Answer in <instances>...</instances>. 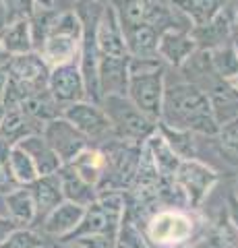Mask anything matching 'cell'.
I'll return each instance as SVG.
<instances>
[{"instance_id": "cell-1", "label": "cell", "mask_w": 238, "mask_h": 248, "mask_svg": "<svg viewBox=\"0 0 238 248\" xmlns=\"http://www.w3.org/2000/svg\"><path fill=\"white\" fill-rule=\"evenodd\" d=\"M159 122L172 128L201 135H218L220 124L213 116L209 95L189 81L166 85Z\"/></svg>"}, {"instance_id": "cell-2", "label": "cell", "mask_w": 238, "mask_h": 248, "mask_svg": "<svg viewBox=\"0 0 238 248\" xmlns=\"http://www.w3.org/2000/svg\"><path fill=\"white\" fill-rule=\"evenodd\" d=\"M166 89V66L158 56H128L127 97L149 118L159 120Z\"/></svg>"}, {"instance_id": "cell-3", "label": "cell", "mask_w": 238, "mask_h": 248, "mask_svg": "<svg viewBox=\"0 0 238 248\" xmlns=\"http://www.w3.org/2000/svg\"><path fill=\"white\" fill-rule=\"evenodd\" d=\"M99 106L104 108L106 116H108L116 139L130 143H143L149 135L156 133L158 120L143 114L127 97V93H106V95H102Z\"/></svg>"}, {"instance_id": "cell-4", "label": "cell", "mask_w": 238, "mask_h": 248, "mask_svg": "<svg viewBox=\"0 0 238 248\" xmlns=\"http://www.w3.org/2000/svg\"><path fill=\"white\" fill-rule=\"evenodd\" d=\"M83 40V21L77 15V11H63L56 15L54 23L46 35V40L40 46L42 58L50 68L64 64V62H73L79 58Z\"/></svg>"}, {"instance_id": "cell-5", "label": "cell", "mask_w": 238, "mask_h": 248, "mask_svg": "<svg viewBox=\"0 0 238 248\" xmlns=\"http://www.w3.org/2000/svg\"><path fill=\"white\" fill-rule=\"evenodd\" d=\"M104 157L106 164L102 170V176H99L95 184L97 195H102V192H122L135 180L141 157V143L114 139L112 143H108Z\"/></svg>"}, {"instance_id": "cell-6", "label": "cell", "mask_w": 238, "mask_h": 248, "mask_svg": "<svg viewBox=\"0 0 238 248\" xmlns=\"http://www.w3.org/2000/svg\"><path fill=\"white\" fill-rule=\"evenodd\" d=\"M127 209V197L125 192H102L91 205L85 207L79 226L73 230L71 236L63 238L64 242H73L83 236H95V234H108L116 236L122 215Z\"/></svg>"}, {"instance_id": "cell-7", "label": "cell", "mask_w": 238, "mask_h": 248, "mask_svg": "<svg viewBox=\"0 0 238 248\" xmlns=\"http://www.w3.org/2000/svg\"><path fill=\"white\" fill-rule=\"evenodd\" d=\"M172 180L184 195V203L189 207H199L205 201V197L211 192L213 186H216L218 174L209 166L190 157V159H180Z\"/></svg>"}, {"instance_id": "cell-8", "label": "cell", "mask_w": 238, "mask_h": 248, "mask_svg": "<svg viewBox=\"0 0 238 248\" xmlns=\"http://www.w3.org/2000/svg\"><path fill=\"white\" fill-rule=\"evenodd\" d=\"M60 116L71 122L77 130H81L89 141H108V137H114L112 124L104 108L91 99H81V102L64 106Z\"/></svg>"}, {"instance_id": "cell-9", "label": "cell", "mask_w": 238, "mask_h": 248, "mask_svg": "<svg viewBox=\"0 0 238 248\" xmlns=\"http://www.w3.org/2000/svg\"><path fill=\"white\" fill-rule=\"evenodd\" d=\"M42 135H44L46 141H48V145L56 151V155L60 157L63 164L73 161L77 155H79L81 151H85L91 145L89 139L83 135L81 130H77L68 120H64L63 116L46 122Z\"/></svg>"}, {"instance_id": "cell-10", "label": "cell", "mask_w": 238, "mask_h": 248, "mask_svg": "<svg viewBox=\"0 0 238 248\" xmlns=\"http://www.w3.org/2000/svg\"><path fill=\"white\" fill-rule=\"evenodd\" d=\"M46 89L50 91V95L63 108L68 104L81 102V99H87L85 83H83L79 62L73 60V62H64V64L52 66Z\"/></svg>"}, {"instance_id": "cell-11", "label": "cell", "mask_w": 238, "mask_h": 248, "mask_svg": "<svg viewBox=\"0 0 238 248\" xmlns=\"http://www.w3.org/2000/svg\"><path fill=\"white\" fill-rule=\"evenodd\" d=\"M234 4L236 0H230L224 9L211 21H207L205 25L190 27V35L197 42V48L211 50L220 44L234 40Z\"/></svg>"}, {"instance_id": "cell-12", "label": "cell", "mask_w": 238, "mask_h": 248, "mask_svg": "<svg viewBox=\"0 0 238 248\" xmlns=\"http://www.w3.org/2000/svg\"><path fill=\"white\" fill-rule=\"evenodd\" d=\"M95 46L99 56H128L125 33H122L120 21L116 17V11L110 2L102 6V13L95 23Z\"/></svg>"}, {"instance_id": "cell-13", "label": "cell", "mask_w": 238, "mask_h": 248, "mask_svg": "<svg viewBox=\"0 0 238 248\" xmlns=\"http://www.w3.org/2000/svg\"><path fill=\"white\" fill-rule=\"evenodd\" d=\"M6 68H9L11 79L27 85L33 91H42L48 85L50 66L46 64L42 54L35 50L27 54H19V56H11V60L6 62Z\"/></svg>"}, {"instance_id": "cell-14", "label": "cell", "mask_w": 238, "mask_h": 248, "mask_svg": "<svg viewBox=\"0 0 238 248\" xmlns=\"http://www.w3.org/2000/svg\"><path fill=\"white\" fill-rule=\"evenodd\" d=\"M195 50H197V42L190 35V29L170 27L164 29L158 37V58L164 64H170L174 68H180Z\"/></svg>"}, {"instance_id": "cell-15", "label": "cell", "mask_w": 238, "mask_h": 248, "mask_svg": "<svg viewBox=\"0 0 238 248\" xmlns=\"http://www.w3.org/2000/svg\"><path fill=\"white\" fill-rule=\"evenodd\" d=\"M83 213H85V207L71 203V201H60V203L40 221L42 234L54 236L58 240L71 236L73 230L79 226Z\"/></svg>"}, {"instance_id": "cell-16", "label": "cell", "mask_w": 238, "mask_h": 248, "mask_svg": "<svg viewBox=\"0 0 238 248\" xmlns=\"http://www.w3.org/2000/svg\"><path fill=\"white\" fill-rule=\"evenodd\" d=\"M97 81L102 95H106V93H127L128 56H99Z\"/></svg>"}, {"instance_id": "cell-17", "label": "cell", "mask_w": 238, "mask_h": 248, "mask_svg": "<svg viewBox=\"0 0 238 248\" xmlns=\"http://www.w3.org/2000/svg\"><path fill=\"white\" fill-rule=\"evenodd\" d=\"M33 195L35 203V221L33 226H40V221L54 209L63 199V190H60V180L56 172L48 176H37L32 184H27Z\"/></svg>"}, {"instance_id": "cell-18", "label": "cell", "mask_w": 238, "mask_h": 248, "mask_svg": "<svg viewBox=\"0 0 238 248\" xmlns=\"http://www.w3.org/2000/svg\"><path fill=\"white\" fill-rule=\"evenodd\" d=\"M4 213L17 228H29L35 221V203L27 184H19L4 192Z\"/></svg>"}, {"instance_id": "cell-19", "label": "cell", "mask_w": 238, "mask_h": 248, "mask_svg": "<svg viewBox=\"0 0 238 248\" xmlns=\"http://www.w3.org/2000/svg\"><path fill=\"white\" fill-rule=\"evenodd\" d=\"M56 176L60 180V190H63V199L77 203L81 207L91 205L97 199V190L94 184H89L87 180L77 174V170L71 164H63L56 170Z\"/></svg>"}, {"instance_id": "cell-20", "label": "cell", "mask_w": 238, "mask_h": 248, "mask_svg": "<svg viewBox=\"0 0 238 248\" xmlns=\"http://www.w3.org/2000/svg\"><path fill=\"white\" fill-rule=\"evenodd\" d=\"M15 145H19L21 149L32 157V161L35 164V170H37V174L40 176L54 174L56 170L63 166V161H60L56 151L48 145V141L44 139L42 133H33V135L23 137L21 141H17Z\"/></svg>"}, {"instance_id": "cell-21", "label": "cell", "mask_w": 238, "mask_h": 248, "mask_svg": "<svg viewBox=\"0 0 238 248\" xmlns=\"http://www.w3.org/2000/svg\"><path fill=\"white\" fill-rule=\"evenodd\" d=\"M122 33H125V44H127L128 56H133V58L158 56L159 31L156 27L147 25V23H137V25L122 27Z\"/></svg>"}, {"instance_id": "cell-22", "label": "cell", "mask_w": 238, "mask_h": 248, "mask_svg": "<svg viewBox=\"0 0 238 248\" xmlns=\"http://www.w3.org/2000/svg\"><path fill=\"white\" fill-rule=\"evenodd\" d=\"M0 42L9 56H19L33 50V37H32V25L29 17L25 19H13L6 21L0 27Z\"/></svg>"}, {"instance_id": "cell-23", "label": "cell", "mask_w": 238, "mask_h": 248, "mask_svg": "<svg viewBox=\"0 0 238 248\" xmlns=\"http://www.w3.org/2000/svg\"><path fill=\"white\" fill-rule=\"evenodd\" d=\"M151 238L159 244L182 242L190 234V221L180 213H159L151 221Z\"/></svg>"}, {"instance_id": "cell-24", "label": "cell", "mask_w": 238, "mask_h": 248, "mask_svg": "<svg viewBox=\"0 0 238 248\" xmlns=\"http://www.w3.org/2000/svg\"><path fill=\"white\" fill-rule=\"evenodd\" d=\"M15 110H21L32 120L46 124V122L58 118L60 112H63V106L50 95L48 89H42V91H35V93H32V95H27L19 104V108H15Z\"/></svg>"}, {"instance_id": "cell-25", "label": "cell", "mask_w": 238, "mask_h": 248, "mask_svg": "<svg viewBox=\"0 0 238 248\" xmlns=\"http://www.w3.org/2000/svg\"><path fill=\"white\" fill-rule=\"evenodd\" d=\"M42 130H44V124L32 120L21 110H6L2 122H0V139L9 145H15L23 137L42 133Z\"/></svg>"}, {"instance_id": "cell-26", "label": "cell", "mask_w": 238, "mask_h": 248, "mask_svg": "<svg viewBox=\"0 0 238 248\" xmlns=\"http://www.w3.org/2000/svg\"><path fill=\"white\" fill-rule=\"evenodd\" d=\"M228 2L230 0H170V4L176 6L193 27L211 21Z\"/></svg>"}, {"instance_id": "cell-27", "label": "cell", "mask_w": 238, "mask_h": 248, "mask_svg": "<svg viewBox=\"0 0 238 248\" xmlns=\"http://www.w3.org/2000/svg\"><path fill=\"white\" fill-rule=\"evenodd\" d=\"M207 95H209L211 110H213L218 124H224L238 116V89L232 87L228 81H222Z\"/></svg>"}, {"instance_id": "cell-28", "label": "cell", "mask_w": 238, "mask_h": 248, "mask_svg": "<svg viewBox=\"0 0 238 248\" xmlns=\"http://www.w3.org/2000/svg\"><path fill=\"white\" fill-rule=\"evenodd\" d=\"M145 147H147L153 164H156V168H158V174L162 178H172L176 168H178V164H180V157L170 149V145L164 141V137L156 130L153 135H149L147 139H145Z\"/></svg>"}, {"instance_id": "cell-29", "label": "cell", "mask_w": 238, "mask_h": 248, "mask_svg": "<svg viewBox=\"0 0 238 248\" xmlns=\"http://www.w3.org/2000/svg\"><path fill=\"white\" fill-rule=\"evenodd\" d=\"M209 58L211 64L216 68V73L220 79L224 81H232L238 75V50L234 46V40L224 42L209 50Z\"/></svg>"}, {"instance_id": "cell-30", "label": "cell", "mask_w": 238, "mask_h": 248, "mask_svg": "<svg viewBox=\"0 0 238 248\" xmlns=\"http://www.w3.org/2000/svg\"><path fill=\"white\" fill-rule=\"evenodd\" d=\"M79 174L83 180H87L89 184H97L99 176H102V170L106 164V157H104V151L95 149V147H87L85 151H81L73 161H68Z\"/></svg>"}, {"instance_id": "cell-31", "label": "cell", "mask_w": 238, "mask_h": 248, "mask_svg": "<svg viewBox=\"0 0 238 248\" xmlns=\"http://www.w3.org/2000/svg\"><path fill=\"white\" fill-rule=\"evenodd\" d=\"M156 130L164 137V141L170 145V149L178 155L180 159H190L195 157V143H193V133L189 130H180V128H172L168 124L159 122L156 124Z\"/></svg>"}, {"instance_id": "cell-32", "label": "cell", "mask_w": 238, "mask_h": 248, "mask_svg": "<svg viewBox=\"0 0 238 248\" xmlns=\"http://www.w3.org/2000/svg\"><path fill=\"white\" fill-rule=\"evenodd\" d=\"M9 170H11L13 180L17 184H32L40 176L32 157L19 145H11V149H9Z\"/></svg>"}, {"instance_id": "cell-33", "label": "cell", "mask_w": 238, "mask_h": 248, "mask_svg": "<svg viewBox=\"0 0 238 248\" xmlns=\"http://www.w3.org/2000/svg\"><path fill=\"white\" fill-rule=\"evenodd\" d=\"M116 248H149L147 238L143 236L139 223L125 213L116 234Z\"/></svg>"}, {"instance_id": "cell-34", "label": "cell", "mask_w": 238, "mask_h": 248, "mask_svg": "<svg viewBox=\"0 0 238 248\" xmlns=\"http://www.w3.org/2000/svg\"><path fill=\"white\" fill-rule=\"evenodd\" d=\"M40 246H44V240L32 228H15L0 242V248H40Z\"/></svg>"}, {"instance_id": "cell-35", "label": "cell", "mask_w": 238, "mask_h": 248, "mask_svg": "<svg viewBox=\"0 0 238 248\" xmlns=\"http://www.w3.org/2000/svg\"><path fill=\"white\" fill-rule=\"evenodd\" d=\"M218 137L222 141V147H224L230 155H236L238 157V116L224 124H220Z\"/></svg>"}, {"instance_id": "cell-36", "label": "cell", "mask_w": 238, "mask_h": 248, "mask_svg": "<svg viewBox=\"0 0 238 248\" xmlns=\"http://www.w3.org/2000/svg\"><path fill=\"white\" fill-rule=\"evenodd\" d=\"M0 6H2L4 13H6V21L25 19L35 11L33 0H0Z\"/></svg>"}, {"instance_id": "cell-37", "label": "cell", "mask_w": 238, "mask_h": 248, "mask_svg": "<svg viewBox=\"0 0 238 248\" xmlns=\"http://www.w3.org/2000/svg\"><path fill=\"white\" fill-rule=\"evenodd\" d=\"M9 149H11V145L0 139V192H9L15 186H19L13 180L11 170H9Z\"/></svg>"}, {"instance_id": "cell-38", "label": "cell", "mask_w": 238, "mask_h": 248, "mask_svg": "<svg viewBox=\"0 0 238 248\" xmlns=\"http://www.w3.org/2000/svg\"><path fill=\"white\" fill-rule=\"evenodd\" d=\"M83 248H116V236L108 234H95V236H83L73 240Z\"/></svg>"}, {"instance_id": "cell-39", "label": "cell", "mask_w": 238, "mask_h": 248, "mask_svg": "<svg viewBox=\"0 0 238 248\" xmlns=\"http://www.w3.org/2000/svg\"><path fill=\"white\" fill-rule=\"evenodd\" d=\"M15 228H17V226H15L11 219H6V217L0 215V242H2V240L6 238V234H9V232H13Z\"/></svg>"}, {"instance_id": "cell-40", "label": "cell", "mask_w": 238, "mask_h": 248, "mask_svg": "<svg viewBox=\"0 0 238 248\" xmlns=\"http://www.w3.org/2000/svg\"><path fill=\"white\" fill-rule=\"evenodd\" d=\"M6 81H9V68L0 66V106H2V97H4V89H6Z\"/></svg>"}, {"instance_id": "cell-41", "label": "cell", "mask_w": 238, "mask_h": 248, "mask_svg": "<svg viewBox=\"0 0 238 248\" xmlns=\"http://www.w3.org/2000/svg\"><path fill=\"white\" fill-rule=\"evenodd\" d=\"M230 213H232V221L238 226V199L236 197L230 199Z\"/></svg>"}, {"instance_id": "cell-42", "label": "cell", "mask_w": 238, "mask_h": 248, "mask_svg": "<svg viewBox=\"0 0 238 248\" xmlns=\"http://www.w3.org/2000/svg\"><path fill=\"white\" fill-rule=\"evenodd\" d=\"M54 2L56 0H33V4L40 9H54Z\"/></svg>"}, {"instance_id": "cell-43", "label": "cell", "mask_w": 238, "mask_h": 248, "mask_svg": "<svg viewBox=\"0 0 238 248\" xmlns=\"http://www.w3.org/2000/svg\"><path fill=\"white\" fill-rule=\"evenodd\" d=\"M9 60H11V56L6 54V50L2 48V42H0V66H4Z\"/></svg>"}, {"instance_id": "cell-44", "label": "cell", "mask_w": 238, "mask_h": 248, "mask_svg": "<svg viewBox=\"0 0 238 248\" xmlns=\"http://www.w3.org/2000/svg\"><path fill=\"white\" fill-rule=\"evenodd\" d=\"M56 248H83V246H79L77 242H64V240H60V244H56Z\"/></svg>"}, {"instance_id": "cell-45", "label": "cell", "mask_w": 238, "mask_h": 248, "mask_svg": "<svg viewBox=\"0 0 238 248\" xmlns=\"http://www.w3.org/2000/svg\"><path fill=\"white\" fill-rule=\"evenodd\" d=\"M234 37H238V0L234 4Z\"/></svg>"}, {"instance_id": "cell-46", "label": "cell", "mask_w": 238, "mask_h": 248, "mask_svg": "<svg viewBox=\"0 0 238 248\" xmlns=\"http://www.w3.org/2000/svg\"><path fill=\"white\" fill-rule=\"evenodd\" d=\"M4 114H6V110H4V106H0V122H2V118H4Z\"/></svg>"}, {"instance_id": "cell-47", "label": "cell", "mask_w": 238, "mask_h": 248, "mask_svg": "<svg viewBox=\"0 0 238 248\" xmlns=\"http://www.w3.org/2000/svg\"><path fill=\"white\" fill-rule=\"evenodd\" d=\"M40 248H44V246H40Z\"/></svg>"}, {"instance_id": "cell-48", "label": "cell", "mask_w": 238, "mask_h": 248, "mask_svg": "<svg viewBox=\"0 0 238 248\" xmlns=\"http://www.w3.org/2000/svg\"><path fill=\"white\" fill-rule=\"evenodd\" d=\"M236 199H238V197H236Z\"/></svg>"}]
</instances>
